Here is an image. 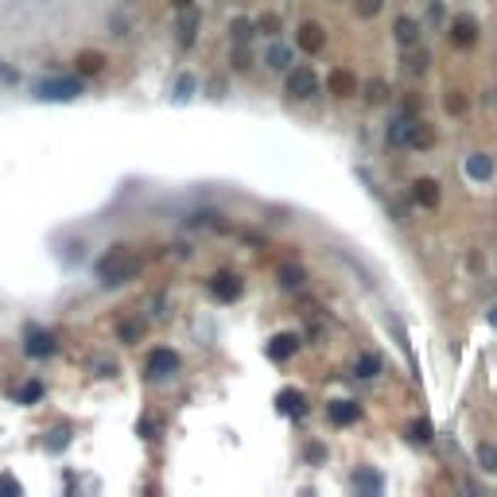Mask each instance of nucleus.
I'll return each mask as SVG.
<instances>
[{
    "mask_svg": "<svg viewBox=\"0 0 497 497\" xmlns=\"http://www.w3.org/2000/svg\"><path fill=\"white\" fill-rule=\"evenodd\" d=\"M94 268H97V280H102V284H124V280H132L140 272V261L129 245H109L102 256H97Z\"/></svg>",
    "mask_w": 497,
    "mask_h": 497,
    "instance_id": "nucleus-1",
    "label": "nucleus"
},
{
    "mask_svg": "<svg viewBox=\"0 0 497 497\" xmlns=\"http://www.w3.org/2000/svg\"><path fill=\"white\" fill-rule=\"evenodd\" d=\"M284 94L292 97V102H307V97L319 94V74H315L311 66H288Z\"/></svg>",
    "mask_w": 497,
    "mask_h": 497,
    "instance_id": "nucleus-2",
    "label": "nucleus"
},
{
    "mask_svg": "<svg viewBox=\"0 0 497 497\" xmlns=\"http://www.w3.org/2000/svg\"><path fill=\"white\" fill-rule=\"evenodd\" d=\"M39 102H74L82 94V78H43L31 86Z\"/></svg>",
    "mask_w": 497,
    "mask_h": 497,
    "instance_id": "nucleus-3",
    "label": "nucleus"
},
{
    "mask_svg": "<svg viewBox=\"0 0 497 497\" xmlns=\"http://www.w3.org/2000/svg\"><path fill=\"white\" fill-rule=\"evenodd\" d=\"M179 366H183V358H179L171 346H155L152 358H148V373H152V377H175Z\"/></svg>",
    "mask_w": 497,
    "mask_h": 497,
    "instance_id": "nucleus-4",
    "label": "nucleus"
},
{
    "mask_svg": "<svg viewBox=\"0 0 497 497\" xmlns=\"http://www.w3.org/2000/svg\"><path fill=\"white\" fill-rule=\"evenodd\" d=\"M23 350H28L31 358H51V354L59 350V342H55V334H51V330H43V327H28Z\"/></svg>",
    "mask_w": 497,
    "mask_h": 497,
    "instance_id": "nucleus-5",
    "label": "nucleus"
},
{
    "mask_svg": "<svg viewBox=\"0 0 497 497\" xmlns=\"http://www.w3.org/2000/svg\"><path fill=\"white\" fill-rule=\"evenodd\" d=\"M210 292L218 295L222 303H237V300H241V292H245V280L234 276V272H218V276L210 280Z\"/></svg>",
    "mask_w": 497,
    "mask_h": 497,
    "instance_id": "nucleus-6",
    "label": "nucleus"
},
{
    "mask_svg": "<svg viewBox=\"0 0 497 497\" xmlns=\"http://www.w3.org/2000/svg\"><path fill=\"white\" fill-rule=\"evenodd\" d=\"M451 43L454 47H474L478 43V20L474 16H454L451 20Z\"/></svg>",
    "mask_w": 497,
    "mask_h": 497,
    "instance_id": "nucleus-7",
    "label": "nucleus"
},
{
    "mask_svg": "<svg viewBox=\"0 0 497 497\" xmlns=\"http://www.w3.org/2000/svg\"><path fill=\"white\" fill-rule=\"evenodd\" d=\"M300 47L307 55H319L322 47H327V31H322V23H315V20H307V23H300Z\"/></svg>",
    "mask_w": 497,
    "mask_h": 497,
    "instance_id": "nucleus-8",
    "label": "nucleus"
},
{
    "mask_svg": "<svg viewBox=\"0 0 497 497\" xmlns=\"http://www.w3.org/2000/svg\"><path fill=\"white\" fill-rule=\"evenodd\" d=\"M327 89H330L334 97H354V94H358V78H354L350 70H342V66H338V70H330Z\"/></svg>",
    "mask_w": 497,
    "mask_h": 497,
    "instance_id": "nucleus-9",
    "label": "nucleus"
},
{
    "mask_svg": "<svg viewBox=\"0 0 497 497\" xmlns=\"http://www.w3.org/2000/svg\"><path fill=\"white\" fill-rule=\"evenodd\" d=\"M412 198H416L424 210H435L439 206V183L435 179H416V183H412Z\"/></svg>",
    "mask_w": 497,
    "mask_h": 497,
    "instance_id": "nucleus-10",
    "label": "nucleus"
},
{
    "mask_svg": "<svg viewBox=\"0 0 497 497\" xmlns=\"http://www.w3.org/2000/svg\"><path fill=\"white\" fill-rule=\"evenodd\" d=\"M327 412H330V420H334L338 427H350V424H358V416H361V408H358L354 400H334Z\"/></svg>",
    "mask_w": 497,
    "mask_h": 497,
    "instance_id": "nucleus-11",
    "label": "nucleus"
},
{
    "mask_svg": "<svg viewBox=\"0 0 497 497\" xmlns=\"http://www.w3.org/2000/svg\"><path fill=\"white\" fill-rule=\"evenodd\" d=\"M393 31H396V43H400V47H416L420 43V23L412 20V16H400Z\"/></svg>",
    "mask_w": 497,
    "mask_h": 497,
    "instance_id": "nucleus-12",
    "label": "nucleus"
},
{
    "mask_svg": "<svg viewBox=\"0 0 497 497\" xmlns=\"http://www.w3.org/2000/svg\"><path fill=\"white\" fill-rule=\"evenodd\" d=\"M303 408H307V400H303L300 388H284V393H280V412H284V416H303Z\"/></svg>",
    "mask_w": 497,
    "mask_h": 497,
    "instance_id": "nucleus-13",
    "label": "nucleus"
},
{
    "mask_svg": "<svg viewBox=\"0 0 497 497\" xmlns=\"http://www.w3.org/2000/svg\"><path fill=\"white\" fill-rule=\"evenodd\" d=\"M435 144V132H432V124H424V121H412V132H408V144L404 148H432Z\"/></svg>",
    "mask_w": 497,
    "mask_h": 497,
    "instance_id": "nucleus-14",
    "label": "nucleus"
},
{
    "mask_svg": "<svg viewBox=\"0 0 497 497\" xmlns=\"http://www.w3.org/2000/svg\"><path fill=\"white\" fill-rule=\"evenodd\" d=\"M466 175H470V179H490V175H493V160H490L486 152H474V155L466 160Z\"/></svg>",
    "mask_w": 497,
    "mask_h": 497,
    "instance_id": "nucleus-15",
    "label": "nucleus"
},
{
    "mask_svg": "<svg viewBox=\"0 0 497 497\" xmlns=\"http://www.w3.org/2000/svg\"><path fill=\"white\" fill-rule=\"evenodd\" d=\"M102 70H105V55H97V51H82L78 55V74H82V78L102 74Z\"/></svg>",
    "mask_w": 497,
    "mask_h": 497,
    "instance_id": "nucleus-16",
    "label": "nucleus"
},
{
    "mask_svg": "<svg viewBox=\"0 0 497 497\" xmlns=\"http://www.w3.org/2000/svg\"><path fill=\"white\" fill-rule=\"evenodd\" d=\"M144 330H148V327H144V319H124L117 334H121V342H124V346H136L140 338H144Z\"/></svg>",
    "mask_w": 497,
    "mask_h": 497,
    "instance_id": "nucleus-17",
    "label": "nucleus"
},
{
    "mask_svg": "<svg viewBox=\"0 0 497 497\" xmlns=\"http://www.w3.org/2000/svg\"><path fill=\"white\" fill-rule=\"evenodd\" d=\"M408 132H412V117H396L393 124H388V144L404 148V144H408Z\"/></svg>",
    "mask_w": 497,
    "mask_h": 497,
    "instance_id": "nucleus-18",
    "label": "nucleus"
},
{
    "mask_svg": "<svg viewBox=\"0 0 497 497\" xmlns=\"http://www.w3.org/2000/svg\"><path fill=\"white\" fill-rule=\"evenodd\" d=\"M295 346H300V338H295V334H280V338H272L268 354L284 361V358H292V354H295Z\"/></svg>",
    "mask_w": 497,
    "mask_h": 497,
    "instance_id": "nucleus-19",
    "label": "nucleus"
},
{
    "mask_svg": "<svg viewBox=\"0 0 497 497\" xmlns=\"http://www.w3.org/2000/svg\"><path fill=\"white\" fill-rule=\"evenodd\" d=\"M229 36H234V43H248V39L256 36V20H245V16H241V20H234V23H229Z\"/></svg>",
    "mask_w": 497,
    "mask_h": 497,
    "instance_id": "nucleus-20",
    "label": "nucleus"
},
{
    "mask_svg": "<svg viewBox=\"0 0 497 497\" xmlns=\"http://www.w3.org/2000/svg\"><path fill=\"white\" fill-rule=\"evenodd\" d=\"M478 466L486 474H497V447L493 443H478Z\"/></svg>",
    "mask_w": 497,
    "mask_h": 497,
    "instance_id": "nucleus-21",
    "label": "nucleus"
},
{
    "mask_svg": "<svg viewBox=\"0 0 497 497\" xmlns=\"http://www.w3.org/2000/svg\"><path fill=\"white\" fill-rule=\"evenodd\" d=\"M276 276H280V284H284V288H300L303 280H307V272H303L300 264H284V268H280Z\"/></svg>",
    "mask_w": 497,
    "mask_h": 497,
    "instance_id": "nucleus-22",
    "label": "nucleus"
},
{
    "mask_svg": "<svg viewBox=\"0 0 497 497\" xmlns=\"http://www.w3.org/2000/svg\"><path fill=\"white\" fill-rule=\"evenodd\" d=\"M354 373H358V377H377V373H381V358H377V354H361L358 366H354Z\"/></svg>",
    "mask_w": 497,
    "mask_h": 497,
    "instance_id": "nucleus-23",
    "label": "nucleus"
},
{
    "mask_svg": "<svg viewBox=\"0 0 497 497\" xmlns=\"http://www.w3.org/2000/svg\"><path fill=\"white\" fill-rule=\"evenodd\" d=\"M268 66H272V70H288V66H292V51L276 43V47L268 51Z\"/></svg>",
    "mask_w": 497,
    "mask_h": 497,
    "instance_id": "nucleus-24",
    "label": "nucleus"
},
{
    "mask_svg": "<svg viewBox=\"0 0 497 497\" xmlns=\"http://www.w3.org/2000/svg\"><path fill=\"white\" fill-rule=\"evenodd\" d=\"M195 23H198V16H195V4H190L183 23H179V39H183V43H195Z\"/></svg>",
    "mask_w": 497,
    "mask_h": 497,
    "instance_id": "nucleus-25",
    "label": "nucleus"
},
{
    "mask_svg": "<svg viewBox=\"0 0 497 497\" xmlns=\"http://www.w3.org/2000/svg\"><path fill=\"white\" fill-rule=\"evenodd\" d=\"M366 102L369 105H381V102H388V86H385V82H369V86H366Z\"/></svg>",
    "mask_w": 497,
    "mask_h": 497,
    "instance_id": "nucleus-26",
    "label": "nucleus"
},
{
    "mask_svg": "<svg viewBox=\"0 0 497 497\" xmlns=\"http://www.w3.org/2000/svg\"><path fill=\"white\" fill-rule=\"evenodd\" d=\"M443 105H447V113H454V117H462V113H466V97H462L459 89H451V94L443 97Z\"/></svg>",
    "mask_w": 497,
    "mask_h": 497,
    "instance_id": "nucleus-27",
    "label": "nucleus"
},
{
    "mask_svg": "<svg viewBox=\"0 0 497 497\" xmlns=\"http://www.w3.org/2000/svg\"><path fill=\"white\" fill-rule=\"evenodd\" d=\"M381 8H385V0H354V12H358L361 20H369V16H377Z\"/></svg>",
    "mask_w": 497,
    "mask_h": 497,
    "instance_id": "nucleus-28",
    "label": "nucleus"
},
{
    "mask_svg": "<svg viewBox=\"0 0 497 497\" xmlns=\"http://www.w3.org/2000/svg\"><path fill=\"white\" fill-rule=\"evenodd\" d=\"M39 396H43V381H28V385L20 388V404H36Z\"/></svg>",
    "mask_w": 497,
    "mask_h": 497,
    "instance_id": "nucleus-29",
    "label": "nucleus"
},
{
    "mask_svg": "<svg viewBox=\"0 0 497 497\" xmlns=\"http://www.w3.org/2000/svg\"><path fill=\"white\" fill-rule=\"evenodd\" d=\"M256 31H264V36H276V31H280V16H276V12H264L261 20H256Z\"/></svg>",
    "mask_w": 497,
    "mask_h": 497,
    "instance_id": "nucleus-30",
    "label": "nucleus"
},
{
    "mask_svg": "<svg viewBox=\"0 0 497 497\" xmlns=\"http://www.w3.org/2000/svg\"><path fill=\"white\" fill-rule=\"evenodd\" d=\"M354 486H358V490H381V478L369 474V470H358V474H354Z\"/></svg>",
    "mask_w": 497,
    "mask_h": 497,
    "instance_id": "nucleus-31",
    "label": "nucleus"
},
{
    "mask_svg": "<svg viewBox=\"0 0 497 497\" xmlns=\"http://www.w3.org/2000/svg\"><path fill=\"white\" fill-rule=\"evenodd\" d=\"M253 66V51H248L245 43H237V51H234V70H248Z\"/></svg>",
    "mask_w": 497,
    "mask_h": 497,
    "instance_id": "nucleus-32",
    "label": "nucleus"
},
{
    "mask_svg": "<svg viewBox=\"0 0 497 497\" xmlns=\"http://www.w3.org/2000/svg\"><path fill=\"white\" fill-rule=\"evenodd\" d=\"M412 439H416V443H432V424H427V420H416V424H412Z\"/></svg>",
    "mask_w": 497,
    "mask_h": 497,
    "instance_id": "nucleus-33",
    "label": "nucleus"
},
{
    "mask_svg": "<svg viewBox=\"0 0 497 497\" xmlns=\"http://www.w3.org/2000/svg\"><path fill=\"white\" fill-rule=\"evenodd\" d=\"M427 62H432V59H427V51L408 55V70H412V74H424V70H427Z\"/></svg>",
    "mask_w": 497,
    "mask_h": 497,
    "instance_id": "nucleus-34",
    "label": "nucleus"
},
{
    "mask_svg": "<svg viewBox=\"0 0 497 497\" xmlns=\"http://www.w3.org/2000/svg\"><path fill=\"white\" fill-rule=\"evenodd\" d=\"M190 89H195V78H190V74H183V78L175 82V102H183V97H190Z\"/></svg>",
    "mask_w": 497,
    "mask_h": 497,
    "instance_id": "nucleus-35",
    "label": "nucleus"
},
{
    "mask_svg": "<svg viewBox=\"0 0 497 497\" xmlns=\"http://www.w3.org/2000/svg\"><path fill=\"white\" fill-rule=\"evenodd\" d=\"M0 490H8V493H20V482H12V478H4V482H0Z\"/></svg>",
    "mask_w": 497,
    "mask_h": 497,
    "instance_id": "nucleus-36",
    "label": "nucleus"
},
{
    "mask_svg": "<svg viewBox=\"0 0 497 497\" xmlns=\"http://www.w3.org/2000/svg\"><path fill=\"white\" fill-rule=\"evenodd\" d=\"M486 319H490V327L497 330V303H493V307H490V315H486Z\"/></svg>",
    "mask_w": 497,
    "mask_h": 497,
    "instance_id": "nucleus-37",
    "label": "nucleus"
},
{
    "mask_svg": "<svg viewBox=\"0 0 497 497\" xmlns=\"http://www.w3.org/2000/svg\"><path fill=\"white\" fill-rule=\"evenodd\" d=\"M171 4H175V8H190L195 0H171Z\"/></svg>",
    "mask_w": 497,
    "mask_h": 497,
    "instance_id": "nucleus-38",
    "label": "nucleus"
}]
</instances>
